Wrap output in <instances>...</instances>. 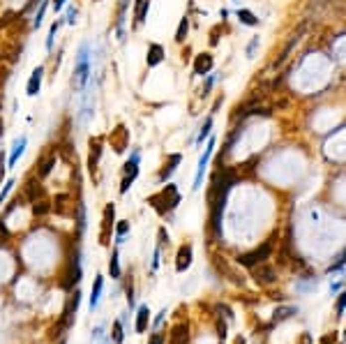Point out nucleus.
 Returning <instances> with one entry per match:
<instances>
[{"label":"nucleus","mask_w":346,"mask_h":344,"mask_svg":"<svg viewBox=\"0 0 346 344\" xmlns=\"http://www.w3.org/2000/svg\"><path fill=\"white\" fill-rule=\"evenodd\" d=\"M148 204H150L159 215H169V213H173L178 208V204H180V192H178L176 185L169 183V185H164L157 194H152V197L148 199Z\"/></svg>","instance_id":"1"},{"label":"nucleus","mask_w":346,"mask_h":344,"mask_svg":"<svg viewBox=\"0 0 346 344\" xmlns=\"http://www.w3.org/2000/svg\"><path fill=\"white\" fill-rule=\"evenodd\" d=\"M90 81V58H88V44L79 46L76 53V65L74 74H72V86L74 88H86V83Z\"/></svg>","instance_id":"2"},{"label":"nucleus","mask_w":346,"mask_h":344,"mask_svg":"<svg viewBox=\"0 0 346 344\" xmlns=\"http://www.w3.org/2000/svg\"><path fill=\"white\" fill-rule=\"evenodd\" d=\"M81 252H79V247L74 249V254H69V261H67V268H65L63 273V280H60V287L65 289V291H72V289L81 282Z\"/></svg>","instance_id":"3"},{"label":"nucleus","mask_w":346,"mask_h":344,"mask_svg":"<svg viewBox=\"0 0 346 344\" xmlns=\"http://www.w3.org/2000/svg\"><path fill=\"white\" fill-rule=\"evenodd\" d=\"M272 240H275V238L265 240L261 247L252 249V252H247V254H240L238 259H235V261H238V266L254 268V266H258V263H265L268 259H270V254H272Z\"/></svg>","instance_id":"4"},{"label":"nucleus","mask_w":346,"mask_h":344,"mask_svg":"<svg viewBox=\"0 0 346 344\" xmlns=\"http://www.w3.org/2000/svg\"><path fill=\"white\" fill-rule=\"evenodd\" d=\"M138 164H141V153L134 150L129 155V159L125 162V169H122V183H120V194H127V190L132 187V183L138 176Z\"/></svg>","instance_id":"5"},{"label":"nucleus","mask_w":346,"mask_h":344,"mask_svg":"<svg viewBox=\"0 0 346 344\" xmlns=\"http://www.w3.org/2000/svg\"><path fill=\"white\" fill-rule=\"evenodd\" d=\"M115 204H107L104 206V213H102V229H100V242L104 247H109V242H111V233L115 229Z\"/></svg>","instance_id":"6"},{"label":"nucleus","mask_w":346,"mask_h":344,"mask_svg":"<svg viewBox=\"0 0 346 344\" xmlns=\"http://www.w3.org/2000/svg\"><path fill=\"white\" fill-rule=\"evenodd\" d=\"M215 146H217V141L215 139H208V146H206V150H203V155H201V159H199V166H196V176H194V185H192V190H201V185H203V173H206V169H208V162H210V157H213V153H215Z\"/></svg>","instance_id":"7"},{"label":"nucleus","mask_w":346,"mask_h":344,"mask_svg":"<svg viewBox=\"0 0 346 344\" xmlns=\"http://www.w3.org/2000/svg\"><path fill=\"white\" fill-rule=\"evenodd\" d=\"M102 153H104V139L102 136H93L90 139V153H88V171L97 173L100 169V162H102Z\"/></svg>","instance_id":"8"},{"label":"nucleus","mask_w":346,"mask_h":344,"mask_svg":"<svg viewBox=\"0 0 346 344\" xmlns=\"http://www.w3.org/2000/svg\"><path fill=\"white\" fill-rule=\"evenodd\" d=\"M109 141H111V148H114L115 153H125V148L129 146V129L125 125H118L115 129H111Z\"/></svg>","instance_id":"9"},{"label":"nucleus","mask_w":346,"mask_h":344,"mask_svg":"<svg viewBox=\"0 0 346 344\" xmlns=\"http://www.w3.org/2000/svg\"><path fill=\"white\" fill-rule=\"evenodd\" d=\"M252 277L256 284H263V287H268V284H275L277 280V273L275 268L268 266V263H258V266L252 268Z\"/></svg>","instance_id":"10"},{"label":"nucleus","mask_w":346,"mask_h":344,"mask_svg":"<svg viewBox=\"0 0 346 344\" xmlns=\"http://www.w3.org/2000/svg\"><path fill=\"white\" fill-rule=\"evenodd\" d=\"M42 81H44V67L37 65V67L30 72L28 83H25V95H28V97H37V93L42 90Z\"/></svg>","instance_id":"11"},{"label":"nucleus","mask_w":346,"mask_h":344,"mask_svg":"<svg viewBox=\"0 0 346 344\" xmlns=\"http://www.w3.org/2000/svg\"><path fill=\"white\" fill-rule=\"evenodd\" d=\"M213 67H215V58L210 51L199 53V56L194 58V74L196 77H208V74L213 72Z\"/></svg>","instance_id":"12"},{"label":"nucleus","mask_w":346,"mask_h":344,"mask_svg":"<svg viewBox=\"0 0 346 344\" xmlns=\"http://www.w3.org/2000/svg\"><path fill=\"white\" fill-rule=\"evenodd\" d=\"M192 256H194V247L192 245H180L176 254V270L178 273H185L189 266H192Z\"/></svg>","instance_id":"13"},{"label":"nucleus","mask_w":346,"mask_h":344,"mask_svg":"<svg viewBox=\"0 0 346 344\" xmlns=\"http://www.w3.org/2000/svg\"><path fill=\"white\" fill-rule=\"evenodd\" d=\"M180 162H183V155H180V153L169 155V159L164 162L162 171H159V183H166V180H171V176L176 173V169H178V164H180Z\"/></svg>","instance_id":"14"},{"label":"nucleus","mask_w":346,"mask_h":344,"mask_svg":"<svg viewBox=\"0 0 346 344\" xmlns=\"http://www.w3.org/2000/svg\"><path fill=\"white\" fill-rule=\"evenodd\" d=\"M44 185L39 183V180H35V178H30L28 183H25V187H23V197L30 201V204H35V201H39V199H44Z\"/></svg>","instance_id":"15"},{"label":"nucleus","mask_w":346,"mask_h":344,"mask_svg":"<svg viewBox=\"0 0 346 344\" xmlns=\"http://www.w3.org/2000/svg\"><path fill=\"white\" fill-rule=\"evenodd\" d=\"M189 342V326L176 324L169 333V344H187Z\"/></svg>","instance_id":"16"},{"label":"nucleus","mask_w":346,"mask_h":344,"mask_svg":"<svg viewBox=\"0 0 346 344\" xmlns=\"http://www.w3.org/2000/svg\"><path fill=\"white\" fill-rule=\"evenodd\" d=\"M164 63V46L162 44H150L148 46V56H145V65L148 67H157Z\"/></svg>","instance_id":"17"},{"label":"nucleus","mask_w":346,"mask_h":344,"mask_svg":"<svg viewBox=\"0 0 346 344\" xmlns=\"http://www.w3.org/2000/svg\"><path fill=\"white\" fill-rule=\"evenodd\" d=\"M25 146H28V136H19V139L12 143V153H9V159H7V166H14L19 162V157L23 155Z\"/></svg>","instance_id":"18"},{"label":"nucleus","mask_w":346,"mask_h":344,"mask_svg":"<svg viewBox=\"0 0 346 344\" xmlns=\"http://www.w3.org/2000/svg\"><path fill=\"white\" fill-rule=\"evenodd\" d=\"M148 12H150V0H136V5H134V26H143Z\"/></svg>","instance_id":"19"},{"label":"nucleus","mask_w":346,"mask_h":344,"mask_svg":"<svg viewBox=\"0 0 346 344\" xmlns=\"http://www.w3.org/2000/svg\"><path fill=\"white\" fill-rule=\"evenodd\" d=\"M148 321H150V307L141 305L136 310V333H145V331H148Z\"/></svg>","instance_id":"20"},{"label":"nucleus","mask_w":346,"mask_h":344,"mask_svg":"<svg viewBox=\"0 0 346 344\" xmlns=\"http://www.w3.org/2000/svg\"><path fill=\"white\" fill-rule=\"evenodd\" d=\"M127 7H129V0H120V2H118V21H115V28H118V37H120V39H122V35H125Z\"/></svg>","instance_id":"21"},{"label":"nucleus","mask_w":346,"mask_h":344,"mask_svg":"<svg viewBox=\"0 0 346 344\" xmlns=\"http://www.w3.org/2000/svg\"><path fill=\"white\" fill-rule=\"evenodd\" d=\"M102 289H104V277L97 275V277H95V284H93V291H90V310H95V307L100 305Z\"/></svg>","instance_id":"22"},{"label":"nucleus","mask_w":346,"mask_h":344,"mask_svg":"<svg viewBox=\"0 0 346 344\" xmlns=\"http://www.w3.org/2000/svg\"><path fill=\"white\" fill-rule=\"evenodd\" d=\"M69 201H72L69 194H58L56 201H53V204H56V213H58V215H74V211H69Z\"/></svg>","instance_id":"23"},{"label":"nucleus","mask_w":346,"mask_h":344,"mask_svg":"<svg viewBox=\"0 0 346 344\" xmlns=\"http://www.w3.org/2000/svg\"><path fill=\"white\" fill-rule=\"evenodd\" d=\"M293 314H298V307L289 305V307H279V310H275V317H272V324H282V321H286V319H291Z\"/></svg>","instance_id":"24"},{"label":"nucleus","mask_w":346,"mask_h":344,"mask_svg":"<svg viewBox=\"0 0 346 344\" xmlns=\"http://www.w3.org/2000/svg\"><path fill=\"white\" fill-rule=\"evenodd\" d=\"M53 166H56V155H49L39 162V169H37V176L39 178H46L51 171H53Z\"/></svg>","instance_id":"25"},{"label":"nucleus","mask_w":346,"mask_h":344,"mask_svg":"<svg viewBox=\"0 0 346 344\" xmlns=\"http://www.w3.org/2000/svg\"><path fill=\"white\" fill-rule=\"evenodd\" d=\"M235 16H238L240 23H245V26H258V19L254 16V12H249V9H235Z\"/></svg>","instance_id":"26"},{"label":"nucleus","mask_w":346,"mask_h":344,"mask_svg":"<svg viewBox=\"0 0 346 344\" xmlns=\"http://www.w3.org/2000/svg\"><path fill=\"white\" fill-rule=\"evenodd\" d=\"M109 273L114 280H120V256H118V247L111 252V259H109Z\"/></svg>","instance_id":"27"},{"label":"nucleus","mask_w":346,"mask_h":344,"mask_svg":"<svg viewBox=\"0 0 346 344\" xmlns=\"http://www.w3.org/2000/svg\"><path fill=\"white\" fill-rule=\"evenodd\" d=\"M187 32H189V16H183L180 23H178V30H176V42L178 44H183L185 39H187Z\"/></svg>","instance_id":"28"},{"label":"nucleus","mask_w":346,"mask_h":344,"mask_svg":"<svg viewBox=\"0 0 346 344\" xmlns=\"http://www.w3.org/2000/svg\"><path fill=\"white\" fill-rule=\"evenodd\" d=\"M127 233H129V222H127V220H120V222L115 224V242H118V245H122Z\"/></svg>","instance_id":"29"},{"label":"nucleus","mask_w":346,"mask_h":344,"mask_svg":"<svg viewBox=\"0 0 346 344\" xmlns=\"http://www.w3.org/2000/svg\"><path fill=\"white\" fill-rule=\"evenodd\" d=\"M49 9V0H39V9L35 12V19H32V28H39L44 23V14Z\"/></svg>","instance_id":"30"},{"label":"nucleus","mask_w":346,"mask_h":344,"mask_svg":"<svg viewBox=\"0 0 346 344\" xmlns=\"http://www.w3.org/2000/svg\"><path fill=\"white\" fill-rule=\"evenodd\" d=\"M111 340H114V344H122V342H125V326H122V321H114Z\"/></svg>","instance_id":"31"},{"label":"nucleus","mask_w":346,"mask_h":344,"mask_svg":"<svg viewBox=\"0 0 346 344\" xmlns=\"http://www.w3.org/2000/svg\"><path fill=\"white\" fill-rule=\"evenodd\" d=\"M32 213H35L37 217L49 215V213H51V204L46 201V199H39V201H35V204H32Z\"/></svg>","instance_id":"32"},{"label":"nucleus","mask_w":346,"mask_h":344,"mask_svg":"<svg viewBox=\"0 0 346 344\" xmlns=\"http://www.w3.org/2000/svg\"><path fill=\"white\" fill-rule=\"evenodd\" d=\"M65 23V19H58V21H53L51 23V28H49V37H46V51H51L53 49V37H56V32L60 30V26Z\"/></svg>","instance_id":"33"},{"label":"nucleus","mask_w":346,"mask_h":344,"mask_svg":"<svg viewBox=\"0 0 346 344\" xmlns=\"http://www.w3.org/2000/svg\"><path fill=\"white\" fill-rule=\"evenodd\" d=\"M210 129H213V118H206V122H203L201 132H199V136H196V143H199V146H201L203 141L210 136Z\"/></svg>","instance_id":"34"},{"label":"nucleus","mask_w":346,"mask_h":344,"mask_svg":"<svg viewBox=\"0 0 346 344\" xmlns=\"http://www.w3.org/2000/svg\"><path fill=\"white\" fill-rule=\"evenodd\" d=\"M76 16H79V9L76 7L69 5L67 9H65V23H69V26H74L76 23Z\"/></svg>","instance_id":"35"},{"label":"nucleus","mask_w":346,"mask_h":344,"mask_svg":"<svg viewBox=\"0 0 346 344\" xmlns=\"http://www.w3.org/2000/svg\"><path fill=\"white\" fill-rule=\"evenodd\" d=\"M344 266H346V249H344V252H342L340 256H337V261H335L333 266L328 268V273H337V270H342V268H344Z\"/></svg>","instance_id":"36"},{"label":"nucleus","mask_w":346,"mask_h":344,"mask_svg":"<svg viewBox=\"0 0 346 344\" xmlns=\"http://www.w3.org/2000/svg\"><path fill=\"white\" fill-rule=\"evenodd\" d=\"M12 187H14V180L9 178V180H5V185H2V190H0V206L5 204V199L9 197V192H12Z\"/></svg>","instance_id":"37"},{"label":"nucleus","mask_w":346,"mask_h":344,"mask_svg":"<svg viewBox=\"0 0 346 344\" xmlns=\"http://www.w3.org/2000/svg\"><path fill=\"white\" fill-rule=\"evenodd\" d=\"M215 81H217V79H215V77H210V74H208V77H206V83H203V88H201V93H203V95H208V93L213 90Z\"/></svg>","instance_id":"38"},{"label":"nucleus","mask_w":346,"mask_h":344,"mask_svg":"<svg viewBox=\"0 0 346 344\" xmlns=\"http://www.w3.org/2000/svg\"><path fill=\"white\" fill-rule=\"evenodd\" d=\"M159 259H162V247H155V252H152V270H157L159 268Z\"/></svg>","instance_id":"39"},{"label":"nucleus","mask_w":346,"mask_h":344,"mask_svg":"<svg viewBox=\"0 0 346 344\" xmlns=\"http://www.w3.org/2000/svg\"><path fill=\"white\" fill-rule=\"evenodd\" d=\"M346 310V291L340 293V300H337V317H342Z\"/></svg>","instance_id":"40"},{"label":"nucleus","mask_w":346,"mask_h":344,"mask_svg":"<svg viewBox=\"0 0 346 344\" xmlns=\"http://www.w3.org/2000/svg\"><path fill=\"white\" fill-rule=\"evenodd\" d=\"M256 46H258V37H252V42H249V44H247V58H252L254 56V51H256Z\"/></svg>","instance_id":"41"},{"label":"nucleus","mask_w":346,"mask_h":344,"mask_svg":"<svg viewBox=\"0 0 346 344\" xmlns=\"http://www.w3.org/2000/svg\"><path fill=\"white\" fill-rule=\"evenodd\" d=\"M217 335H220V340L227 338V324L222 319H217Z\"/></svg>","instance_id":"42"},{"label":"nucleus","mask_w":346,"mask_h":344,"mask_svg":"<svg viewBox=\"0 0 346 344\" xmlns=\"http://www.w3.org/2000/svg\"><path fill=\"white\" fill-rule=\"evenodd\" d=\"M127 303H129V307H134V287H132V280H129V284H127Z\"/></svg>","instance_id":"43"},{"label":"nucleus","mask_w":346,"mask_h":344,"mask_svg":"<svg viewBox=\"0 0 346 344\" xmlns=\"http://www.w3.org/2000/svg\"><path fill=\"white\" fill-rule=\"evenodd\" d=\"M164 319H166V310H162V312H159L157 317H155V321H152V328H159Z\"/></svg>","instance_id":"44"},{"label":"nucleus","mask_w":346,"mask_h":344,"mask_svg":"<svg viewBox=\"0 0 346 344\" xmlns=\"http://www.w3.org/2000/svg\"><path fill=\"white\" fill-rule=\"evenodd\" d=\"M65 5H67V0H51V7H53V12H60Z\"/></svg>","instance_id":"45"},{"label":"nucleus","mask_w":346,"mask_h":344,"mask_svg":"<svg viewBox=\"0 0 346 344\" xmlns=\"http://www.w3.org/2000/svg\"><path fill=\"white\" fill-rule=\"evenodd\" d=\"M5 169H7V164H5V155L0 153V183H2V178H5Z\"/></svg>","instance_id":"46"},{"label":"nucleus","mask_w":346,"mask_h":344,"mask_svg":"<svg viewBox=\"0 0 346 344\" xmlns=\"http://www.w3.org/2000/svg\"><path fill=\"white\" fill-rule=\"evenodd\" d=\"M150 344H164V335H162V333H152Z\"/></svg>","instance_id":"47"},{"label":"nucleus","mask_w":346,"mask_h":344,"mask_svg":"<svg viewBox=\"0 0 346 344\" xmlns=\"http://www.w3.org/2000/svg\"><path fill=\"white\" fill-rule=\"evenodd\" d=\"M0 238H2V240H7V238H9V231H7V227H5V222H2V220H0Z\"/></svg>","instance_id":"48"},{"label":"nucleus","mask_w":346,"mask_h":344,"mask_svg":"<svg viewBox=\"0 0 346 344\" xmlns=\"http://www.w3.org/2000/svg\"><path fill=\"white\" fill-rule=\"evenodd\" d=\"M14 16H16V14H12V12H9V14H5V16H2V21H0V28H2V26H7V23H9V21H12Z\"/></svg>","instance_id":"49"},{"label":"nucleus","mask_w":346,"mask_h":344,"mask_svg":"<svg viewBox=\"0 0 346 344\" xmlns=\"http://www.w3.org/2000/svg\"><path fill=\"white\" fill-rule=\"evenodd\" d=\"M340 289H342V282H335L333 287H330V293H337V291H340Z\"/></svg>","instance_id":"50"},{"label":"nucleus","mask_w":346,"mask_h":344,"mask_svg":"<svg viewBox=\"0 0 346 344\" xmlns=\"http://www.w3.org/2000/svg\"><path fill=\"white\" fill-rule=\"evenodd\" d=\"M102 338V328H95V333H93V340H100Z\"/></svg>","instance_id":"51"},{"label":"nucleus","mask_w":346,"mask_h":344,"mask_svg":"<svg viewBox=\"0 0 346 344\" xmlns=\"http://www.w3.org/2000/svg\"><path fill=\"white\" fill-rule=\"evenodd\" d=\"M302 344H312V338H309V333H305V335H302Z\"/></svg>","instance_id":"52"},{"label":"nucleus","mask_w":346,"mask_h":344,"mask_svg":"<svg viewBox=\"0 0 346 344\" xmlns=\"http://www.w3.org/2000/svg\"><path fill=\"white\" fill-rule=\"evenodd\" d=\"M5 134V122H2V118H0V136Z\"/></svg>","instance_id":"53"},{"label":"nucleus","mask_w":346,"mask_h":344,"mask_svg":"<svg viewBox=\"0 0 346 344\" xmlns=\"http://www.w3.org/2000/svg\"><path fill=\"white\" fill-rule=\"evenodd\" d=\"M321 344H330V338H323V340H321Z\"/></svg>","instance_id":"54"},{"label":"nucleus","mask_w":346,"mask_h":344,"mask_svg":"<svg viewBox=\"0 0 346 344\" xmlns=\"http://www.w3.org/2000/svg\"><path fill=\"white\" fill-rule=\"evenodd\" d=\"M235 344H245V340H242V338H238V340H235Z\"/></svg>","instance_id":"55"},{"label":"nucleus","mask_w":346,"mask_h":344,"mask_svg":"<svg viewBox=\"0 0 346 344\" xmlns=\"http://www.w3.org/2000/svg\"><path fill=\"white\" fill-rule=\"evenodd\" d=\"M35 2H39V0H32V2H30V5H35Z\"/></svg>","instance_id":"56"},{"label":"nucleus","mask_w":346,"mask_h":344,"mask_svg":"<svg viewBox=\"0 0 346 344\" xmlns=\"http://www.w3.org/2000/svg\"><path fill=\"white\" fill-rule=\"evenodd\" d=\"M58 344H65V340H60V342H58Z\"/></svg>","instance_id":"57"},{"label":"nucleus","mask_w":346,"mask_h":344,"mask_svg":"<svg viewBox=\"0 0 346 344\" xmlns=\"http://www.w3.org/2000/svg\"><path fill=\"white\" fill-rule=\"evenodd\" d=\"M344 342H346V333H344Z\"/></svg>","instance_id":"58"},{"label":"nucleus","mask_w":346,"mask_h":344,"mask_svg":"<svg viewBox=\"0 0 346 344\" xmlns=\"http://www.w3.org/2000/svg\"><path fill=\"white\" fill-rule=\"evenodd\" d=\"M0 58H2V56H0Z\"/></svg>","instance_id":"59"}]
</instances>
